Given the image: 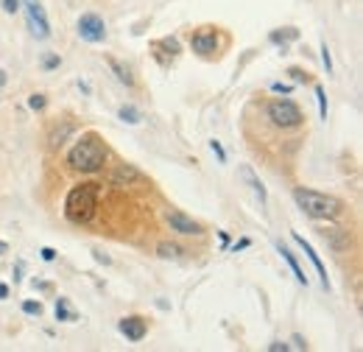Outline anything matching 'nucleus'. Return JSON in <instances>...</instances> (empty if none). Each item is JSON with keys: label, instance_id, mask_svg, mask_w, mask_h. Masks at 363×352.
Returning a JSON list of instances; mask_svg holds the SVG:
<instances>
[{"label": "nucleus", "instance_id": "423d86ee", "mask_svg": "<svg viewBox=\"0 0 363 352\" xmlns=\"http://www.w3.org/2000/svg\"><path fill=\"white\" fill-rule=\"evenodd\" d=\"M190 48L193 53H199L201 59H213L218 56V28L216 26H201L190 34Z\"/></svg>", "mask_w": 363, "mask_h": 352}, {"label": "nucleus", "instance_id": "c9c22d12", "mask_svg": "<svg viewBox=\"0 0 363 352\" xmlns=\"http://www.w3.org/2000/svg\"><path fill=\"white\" fill-rule=\"evenodd\" d=\"M6 252H9V243H6V241H0V255H6Z\"/></svg>", "mask_w": 363, "mask_h": 352}, {"label": "nucleus", "instance_id": "473e14b6", "mask_svg": "<svg viewBox=\"0 0 363 352\" xmlns=\"http://www.w3.org/2000/svg\"><path fill=\"white\" fill-rule=\"evenodd\" d=\"M40 255H43V260H48V263H50V260H56V249H50V246H43V249H40Z\"/></svg>", "mask_w": 363, "mask_h": 352}, {"label": "nucleus", "instance_id": "c756f323", "mask_svg": "<svg viewBox=\"0 0 363 352\" xmlns=\"http://www.w3.org/2000/svg\"><path fill=\"white\" fill-rule=\"evenodd\" d=\"M291 341H294V344H291V347H294V350H308V341H305V339H302V336H299V333H296V336H294V339H291Z\"/></svg>", "mask_w": 363, "mask_h": 352}, {"label": "nucleus", "instance_id": "aec40b11", "mask_svg": "<svg viewBox=\"0 0 363 352\" xmlns=\"http://www.w3.org/2000/svg\"><path fill=\"white\" fill-rule=\"evenodd\" d=\"M56 319H59V321H76V319H79L73 310L67 308V299H65V297L56 299Z\"/></svg>", "mask_w": 363, "mask_h": 352}, {"label": "nucleus", "instance_id": "f704fd0d", "mask_svg": "<svg viewBox=\"0 0 363 352\" xmlns=\"http://www.w3.org/2000/svg\"><path fill=\"white\" fill-rule=\"evenodd\" d=\"M9 297V285L6 282H0V299H6Z\"/></svg>", "mask_w": 363, "mask_h": 352}, {"label": "nucleus", "instance_id": "2eb2a0df", "mask_svg": "<svg viewBox=\"0 0 363 352\" xmlns=\"http://www.w3.org/2000/svg\"><path fill=\"white\" fill-rule=\"evenodd\" d=\"M269 40H272V45L285 48V45H291L299 40V28H294V26H288V28H274L272 34H269Z\"/></svg>", "mask_w": 363, "mask_h": 352}, {"label": "nucleus", "instance_id": "f257e3e1", "mask_svg": "<svg viewBox=\"0 0 363 352\" xmlns=\"http://www.w3.org/2000/svg\"><path fill=\"white\" fill-rule=\"evenodd\" d=\"M109 148L98 132H84L76 137L73 148L67 151V168L76 174H101L106 168Z\"/></svg>", "mask_w": 363, "mask_h": 352}, {"label": "nucleus", "instance_id": "f8f14e48", "mask_svg": "<svg viewBox=\"0 0 363 352\" xmlns=\"http://www.w3.org/2000/svg\"><path fill=\"white\" fill-rule=\"evenodd\" d=\"M274 246H277V252H279V255H282V260H285V263H288V268H291V271H294V277H296V282H299V285H305V288H308V274H305V271H302V265H299V260H296V255H294V252H291V249H288V246H285V243H279V241H277V243H274Z\"/></svg>", "mask_w": 363, "mask_h": 352}, {"label": "nucleus", "instance_id": "4be33fe9", "mask_svg": "<svg viewBox=\"0 0 363 352\" xmlns=\"http://www.w3.org/2000/svg\"><path fill=\"white\" fill-rule=\"evenodd\" d=\"M316 101H318V118L321 121H327V89L321 87V84H316Z\"/></svg>", "mask_w": 363, "mask_h": 352}, {"label": "nucleus", "instance_id": "e433bc0d", "mask_svg": "<svg viewBox=\"0 0 363 352\" xmlns=\"http://www.w3.org/2000/svg\"><path fill=\"white\" fill-rule=\"evenodd\" d=\"M0 84H6V73L3 70H0Z\"/></svg>", "mask_w": 363, "mask_h": 352}, {"label": "nucleus", "instance_id": "9b49d317", "mask_svg": "<svg viewBox=\"0 0 363 352\" xmlns=\"http://www.w3.org/2000/svg\"><path fill=\"white\" fill-rule=\"evenodd\" d=\"M143 179H145V176L140 174L135 165H126V163H123V165H115V171L109 174V185H112V187H129L132 182H143Z\"/></svg>", "mask_w": 363, "mask_h": 352}, {"label": "nucleus", "instance_id": "ddd939ff", "mask_svg": "<svg viewBox=\"0 0 363 352\" xmlns=\"http://www.w3.org/2000/svg\"><path fill=\"white\" fill-rule=\"evenodd\" d=\"M62 126H53L50 134H48V145L50 148H62L65 143H67V137L70 134H76V123H70V121H59Z\"/></svg>", "mask_w": 363, "mask_h": 352}, {"label": "nucleus", "instance_id": "bb28decb", "mask_svg": "<svg viewBox=\"0 0 363 352\" xmlns=\"http://www.w3.org/2000/svg\"><path fill=\"white\" fill-rule=\"evenodd\" d=\"M210 151L218 157V163H227V151H224V145L218 140H210Z\"/></svg>", "mask_w": 363, "mask_h": 352}, {"label": "nucleus", "instance_id": "c85d7f7f", "mask_svg": "<svg viewBox=\"0 0 363 352\" xmlns=\"http://www.w3.org/2000/svg\"><path fill=\"white\" fill-rule=\"evenodd\" d=\"M3 9H6L9 14H17V11H20V0H3Z\"/></svg>", "mask_w": 363, "mask_h": 352}, {"label": "nucleus", "instance_id": "a211bd4d", "mask_svg": "<svg viewBox=\"0 0 363 352\" xmlns=\"http://www.w3.org/2000/svg\"><path fill=\"white\" fill-rule=\"evenodd\" d=\"M118 118H121L123 123H129V126H137V123L143 121V115H140V109H137L135 104H123V106L118 109Z\"/></svg>", "mask_w": 363, "mask_h": 352}, {"label": "nucleus", "instance_id": "6e6552de", "mask_svg": "<svg viewBox=\"0 0 363 352\" xmlns=\"http://www.w3.org/2000/svg\"><path fill=\"white\" fill-rule=\"evenodd\" d=\"M165 221H168L171 232H177V235H204V226L199 221H193L190 216H184L182 210H168Z\"/></svg>", "mask_w": 363, "mask_h": 352}, {"label": "nucleus", "instance_id": "4468645a", "mask_svg": "<svg viewBox=\"0 0 363 352\" xmlns=\"http://www.w3.org/2000/svg\"><path fill=\"white\" fill-rule=\"evenodd\" d=\"M240 176H243V179L249 182V187L255 190V196H257V199H260V204L266 207V202H269V193H266V187H263V182L257 179V174H255V171H252L249 165H243V168H240Z\"/></svg>", "mask_w": 363, "mask_h": 352}, {"label": "nucleus", "instance_id": "dca6fc26", "mask_svg": "<svg viewBox=\"0 0 363 352\" xmlns=\"http://www.w3.org/2000/svg\"><path fill=\"white\" fill-rule=\"evenodd\" d=\"M182 255H187V252L174 241H160L157 243V258H162V260H179Z\"/></svg>", "mask_w": 363, "mask_h": 352}, {"label": "nucleus", "instance_id": "393cba45", "mask_svg": "<svg viewBox=\"0 0 363 352\" xmlns=\"http://www.w3.org/2000/svg\"><path fill=\"white\" fill-rule=\"evenodd\" d=\"M28 106H31L34 112H43V109L48 106L45 95H31V98H28Z\"/></svg>", "mask_w": 363, "mask_h": 352}, {"label": "nucleus", "instance_id": "1a4fd4ad", "mask_svg": "<svg viewBox=\"0 0 363 352\" xmlns=\"http://www.w3.org/2000/svg\"><path fill=\"white\" fill-rule=\"evenodd\" d=\"M291 238H294V243H296V246H299V249H302V252L308 255V260L313 263V268H316V274H318V280H321V288H324V291H330L333 285H330V277H327V268H324V263H321V258H318V252H316V249H313V243H311V241H305V238H302L299 232H291Z\"/></svg>", "mask_w": 363, "mask_h": 352}, {"label": "nucleus", "instance_id": "a878e982", "mask_svg": "<svg viewBox=\"0 0 363 352\" xmlns=\"http://www.w3.org/2000/svg\"><path fill=\"white\" fill-rule=\"evenodd\" d=\"M23 313H28V316H40V313H43V302H34V299L23 302Z\"/></svg>", "mask_w": 363, "mask_h": 352}, {"label": "nucleus", "instance_id": "7c9ffc66", "mask_svg": "<svg viewBox=\"0 0 363 352\" xmlns=\"http://www.w3.org/2000/svg\"><path fill=\"white\" fill-rule=\"evenodd\" d=\"M291 350V344H285V341H272L269 344V352H288Z\"/></svg>", "mask_w": 363, "mask_h": 352}, {"label": "nucleus", "instance_id": "2f4dec72", "mask_svg": "<svg viewBox=\"0 0 363 352\" xmlns=\"http://www.w3.org/2000/svg\"><path fill=\"white\" fill-rule=\"evenodd\" d=\"M249 246H252V241H249V238H240V241H238L235 246H229V249H232V252H243V249H249Z\"/></svg>", "mask_w": 363, "mask_h": 352}, {"label": "nucleus", "instance_id": "6ab92c4d", "mask_svg": "<svg viewBox=\"0 0 363 352\" xmlns=\"http://www.w3.org/2000/svg\"><path fill=\"white\" fill-rule=\"evenodd\" d=\"M154 50H165L171 59H177L182 53V45L177 37H165V40H157V43H154Z\"/></svg>", "mask_w": 363, "mask_h": 352}, {"label": "nucleus", "instance_id": "f3484780", "mask_svg": "<svg viewBox=\"0 0 363 352\" xmlns=\"http://www.w3.org/2000/svg\"><path fill=\"white\" fill-rule=\"evenodd\" d=\"M106 62H109V67H112V73L118 76V82H121V84H126V87H135V76H132V67H126L123 62H118V59H112V56H109Z\"/></svg>", "mask_w": 363, "mask_h": 352}, {"label": "nucleus", "instance_id": "72a5a7b5", "mask_svg": "<svg viewBox=\"0 0 363 352\" xmlns=\"http://www.w3.org/2000/svg\"><path fill=\"white\" fill-rule=\"evenodd\" d=\"M218 238H221V249H229V232L221 229V232H218Z\"/></svg>", "mask_w": 363, "mask_h": 352}, {"label": "nucleus", "instance_id": "39448f33", "mask_svg": "<svg viewBox=\"0 0 363 352\" xmlns=\"http://www.w3.org/2000/svg\"><path fill=\"white\" fill-rule=\"evenodd\" d=\"M20 9L26 11V23L37 40H50V23L40 0H20Z\"/></svg>", "mask_w": 363, "mask_h": 352}, {"label": "nucleus", "instance_id": "9d476101", "mask_svg": "<svg viewBox=\"0 0 363 352\" xmlns=\"http://www.w3.org/2000/svg\"><path fill=\"white\" fill-rule=\"evenodd\" d=\"M118 330H121V336L126 339V341H143L145 336H148V319H143V316H123L121 321H118Z\"/></svg>", "mask_w": 363, "mask_h": 352}, {"label": "nucleus", "instance_id": "cd10ccee", "mask_svg": "<svg viewBox=\"0 0 363 352\" xmlns=\"http://www.w3.org/2000/svg\"><path fill=\"white\" fill-rule=\"evenodd\" d=\"M272 92H274V95H291V92H294V84H282V82H274Z\"/></svg>", "mask_w": 363, "mask_h": 352}, {"label": "nucleus", "instance_id": "b1692460", "mask_svg": "<svg viewBox=\"0 0 363 352\" xmlns=\"http://www.w3.org/2000/svg\"><path fill=\"white\" fill-rule=\"evenodd\" d=\"M321 65H324V70H327V76H330V73H333V56H330L327 43H321Z\"/></svg>", "mask_w": 363, "mask_h": 352}, {"label": "nucleus", "instance_id": "0eeeda50", "mask_svg": "<svg viewBox=\"0 0 363 352\" xmlns=\"http://www.w3.org/2000/svg\"><path fill=\"white\" fill-rule=\"evenodd\" d=\"M76 28H79V37L90 45H101L106 40V23H104V17H98V14H92V11L79 17Z\"/></svg>", "mask_w": 363, "mask_h": 352}, {"label": "nucleus", "instance_id": "7ed1b4c3", "mask_svg": "<svg viewBox=\"0 0 363 352\" xmlns=\"http://www.w3.org/2000/svg\"><path fill=\"white\" fill-rule=\"evenodd\" d=\"M294 202L311 221H335L347 210L341 199H335L330 193L311 190V187H294Z\"/></svg>", "mask_w": 363, "mask_h": 352}, {"label": "nucleus", "instance_id": "20e7f679", "mask_svg": "<svg viewBox=\"0 0 363 352\" xmlns=\"http://www.w3.org/2000/svg\"><path fill=\"white\" fill-rule=\"evenodd\" d=\"M266 115H269V121L277 129H299L305 123L302 109L291 98H272L266 104Z\"/></svg>", "mask_w": 363, "mask_h": 352}, {"label": "nucleus", "instance_id": "412c9836", "mask_svg": "<svg viewBox=\"0 0 363 352\" xmlns=\"http://www.w3.org/2000/svg\"><path fill=\"white\" fill-rule=\"evenodd\" d=\"M285 76H291V82H294V84H311V73H308V70H302V67H288V70H285Z\"/></svg>", "mask_w": 363, "mask_h": 352}, {"label": "nucleus", "instance_id": "5701e85b", "mask_svg": "<svg viewBox=\"0 0 363 352\" xmlns=\"http://www.w3.org/2000/svg\"><path fill=\"white\" fill-rule=\"evenodd\" d=\"M59 65H62L59 53H45V56H43V70H56Z\"/></svg>", "mask_w": 363, "mask_h": 352}, {"label": "nucleus", "instance_id": "f03ea898", "mask_svg": "<svg viewBox=\"0 0 363 352\" xmlns=\"http://www.w3.org/2000/svg\"><path fill=\"white\" fill-rule=\"evenodd\" d=\"M98 199H101V185L98 182H79L67 190L65 199V219L76 226L90 224L98 210Z\"/></svg>", "mask_w": 363, "mask_h": 352}]
</instances>
